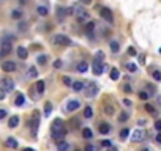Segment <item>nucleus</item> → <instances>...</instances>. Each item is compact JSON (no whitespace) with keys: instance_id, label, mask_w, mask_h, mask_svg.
Segmentation results:
<instances>
[{"instance_id":"f257e3e1","label":"nucleus","mask_w":161,"mask_h":151,"mask_svg":"<svg viewBox=\"0 0 161 151\" xmlns=\"http://www.w3.org/2000/svg\"><path fill=\"white\" fill-rule=\"evenodd\" d=\"M51 135L54 139L55 143H60V142H65V135H66V127H65V123H63L62 118H55L52 121V126H51Z\"/></svg>"},{"instance_id":"f03ea898","label":"nucleus","mask_w":161,"mask_h":151,"mask_svg":"<svg viewBox=\"0 0 161 151\" xmlns=\"http://www.w3.org/2000/svg\"><path fill=\"white\" fill-rule=\"evenodd\" d=\"M13 50V43L10 39V36H5V38L0 41V55H8L10 52Z\"/></svg>"},{"instance_id":"7ed1b4c3","label":"nucleus","mask_w":161,"mask_h":151,"mask_svg":"<svg viewBox=\"0 0 161 151\" xmlns=\"http://www.w3.org/2000/svg\"><path fill=\"white\" fill-rule=\"evenodd\" d=\"M40 112H33L32 113V116H30V120H29V127H30V131H32V135L35 137L36 135V129H38V126H40V115H38Z\"/></svg>"},{"instance_id":"20e7f679","label":"nucleus","mask_w":161,"mask_h":151,"mask_svg":"<svg viewBox=\"0 0 161 151\" xmlns=\"http://www.w3.org/2000/svg\"><path fill=\"white\" fill-rule=\"evenodd\" d=\"M14 82H13V79H10V77H2L0 79V88L5 90V93H10L14 90Z\"/></svg>"},{"instance_id":"39448f33","label":"nucleus","mask_w":161,"mask_h":151,"mask_svg":"<svg viewBox=\"0 0 161 151\" xmlns=\"http://www.w3.org/2000/svg\"><path fill=\"white\" fill-rule=\"evenodd\" d=\"M74 11H76L74 14H76V18H78L79 22H84V24H85V22H89L90 14L84 8H80V6H74Z\"/></svg>"},{"instance_id":"423d86ee","label":"nucleus","mask_w":161,"mask_h":151,"mask_svg":"<svg viewBox=\"0 0 161 151\" xmlns=\"http://www.w3.org/2000/svg\"><path fill=\"white\" fill-rule=\"evenodd\" d=\"M100 16L104 19L107 24H114V14L107 6H101V8H100Z\"/></svg>"},{"instance_id":"0eeeda50","label":"nucleus","mask_w":161,"mask_h":151,"mask_svg":"<svg viewBox=\"0 0 161 151\" xmlns=\"http://www.w3.org/2000/svg\"><path fill=\"white\" fill-rule=\"evenodd\" d=\"M98 85H96L95 82H90L89 85H87V90H85V96L87 98H95L96 95H98Z\"/></svg>"},{"instance_id":"6e6552de","label":"nucleus","mask_w":161,"mask_h":151,"mask_svg":"<svg viewBox=\"0 0 161 151\" xmlns=\"http://www.w3.org/2000/svg\"><path fill=\"white\" fill-rule=\"evenodd\" d=\"M54 43L59 46H71V39L68 38L66 35H55V38H54Z\"/></svg>"},{"instance_id":"1a4fd4ad","label":"nucleus","mask_w":161,"mask_h":151,"mask_svg":"<svg viewBox=\"0 0 161 151\" xmlns=\"http://www.w3.org/2000/svg\"><path fill=\"white\" fill-rule=\"evenodd\" d=\"M104 68H106V66L103 65L101 62H95V60H93V63H92V72L95 76H101L103 71H104Z\"/></svg>"},{"instance_id":"9d476101","label":"nucleus","mask_w":161,"mask_h":151,"mask_svg":"<svg viewBox=\"0 0 161 151\" xmlns=\"http://www.w3.org/2000/svg\"><path fill=\"white\" fill-rule=\"evenodd\" d=\"M145 131H142V129H136L134 132L131 134V140L133 142H142L144 139H145Z\"/></svg>"},{"instance_id":"9b49d317","label":"nucleus","mask_w":161,"mask_h":151,"mask_svg":"<svg viewBox=\"0 0 161 151\" xmlns=\"http://www.w3.org/2000/svg\"><path fill=\"white\" fill-rule=\"evenodd\" d=\"M79 107H80V102L78 99H70L68 102H66V110H68V112H76Z\"/></svg>"},{"instance_id":"f8f14e48","label":"nucleus","mask_w":161,"mask_h":151,"mask_svg":"<svg viewBox=\"0 0 161 151\" xmlns=\"http://www.w3.org/2000/svg\"><path fill=\"white\" fill-rule=\"evenodd\" d=\"M2 69H3V72H13V71H16V63L14 62H3L2 63Z\"/></svg>"},{"instance_id":"ddd939ff","label":"nucleus","mask_w":161,"mask_h":151,"mask_svg":"<svg viewBox=\"0 0 161 151\" xmlns=\"http://www.w3.org/2000/svg\"><path fill=\"white\" fill-rule=\"evenodd\" d=\"M98 131H100V134H103V135H106V134H109L111 132V125L109 123H100L98 125Z\"/></svg>"},{"instance_id":"4468645a","label":"nucleus","mask_w":161,"mask_h":151,"mask_svg":"<svg viewBox=\"0 0 161 151\" xmlns=\"http://www.w3.org/2000/svg\"><path fill=\"white\" fill-rule=\"evenodd\" d=\"M35 91L38 93V95H43L44 93V88H46V83H44V80H38V82L35 83Z\"/></svg>"},{"instance_id":"2eb2a0df","label":"nucleus","mask_w":161,"mask_h":151,"mask_svg":"<svg viewBox=\"0 0 161 151\" xmlns=\"http://www.w3.org/2000/svg\"><path fill=\"white\" fill-rule=\"evenodd\" d=\"M85 88V85H84V82H80V80H76V82H73L71 83V90L73 91H82V90Z\"/></svg>"},{"instance_id":"dca6fc26","label":"nucleus","mask_w":161,"mask_h":151,"mask_svg":"<svg viewBox=\"0 0 161 151\" xmlns=\"http://www.w3.org/2000/svg\"><path fill=\"white\" fill-rule=\"evenodd\" d=\"M103 112H104L106 115H114V113H115V107H114L112 104L106 102L104 106H103Z\"/></svg>"},{"instance_id":"f3484780","label":"nucleus","mask_w":161,"mask_h":151,"mask_svg":"<svg viewBox=\"0 0 161 151\" xmlns=\"http://www.w3.org/2000/svg\"><path fill=\"white\" fill-rule=\"evenodd\" d=\"M18 57L21 60H25L27 57H29V50H27L24 46H19V47H18Z\"/></svg>"},{"instance_id":"a211bd4d","label":"nucleus","mask_w":161,"mask_h":151,"mask_svg":"<svg viewBox=\"0 0 161 151\" xmlns=\"http://www.w3.org/2000/svg\"><path fill=\"white\" fill-rule=\"evenodd\" d=\"M5 145L8 146V148H18V140L14 139V137H8V139L5 140Z\"/></svg>"},{"instance_id":"6ab92c4d","label":"nucleus","mask_w":161,"mask_h":151,"mask_svg":"<svg viewBox=\"0 0 161 151\" xmlns=\"http://www.w3.org/2000/svg\"><path fill=\"white\" fill-rule=\"evenodd\" d=\"M65 16H66V8H62V6H59V8H57V21L62 22L63 19H65Z\"/></svg>"},{"instance_id":"aec40b11","label":"nucleus","mask_w":161,"mask_h":151,"mask_svg":"<svg viewBox=\"0 0 161 151\" xmlns=\"http://www.w3.org/2000/svg\"><path fill=\"white\" fill-rule=\"evenodd\" d=\"M24 102H25V96L22 95V93H18V96H16V99H14V104L18 107H22V106H24Z\"/></svg>"},{"instance_id":"412c9836","label":"nucleus","mask_w":161,"mask_h":151,"mask_svg":"<svg viewBox=\"0 0 161 151\" xmlns=\"http://www.w3.org/2000/svg\"><path fill=\"white\" fill-rule=\"evenodd\" d=\"M36 13H38L41 18H44V16H48V14H49V9L46 8V6L40 5V6H36Z\"/></svg>"},{"instance_id":"4be33fe9","label":"nucleus","mask_w":161,"mask_h":151,"mask_svg":"<svg viewBox=\"0 0 161 151\" xmlns=\"http://www.w3.org/2000/svg\"><path fill=\"white\" fill-rule=\"evenodd\" d=\"M27 76H29L30 79H36V77H38V71H36L35 66H30V68L27 69Z\"/></svg>"},{"instance_id":"5701e85b","label":"nucleus","mask_w":161,"mask_h":151,"mask_svg":"<svg viewBox=\"0 0 161 151\" xmlns=\"http://www.w3.org/2000/svg\"><path fill=\"white\" fill-rule=\"evenodd\" d=\"M8 126L10 127H11V129H13V127H18L19 126V116H11V118H10V121H8Z\"/></svg>"},{"instance_id":"b1692460","label":"nucleus","mask_w":161,"mask_h":151,"mask_svg":"<svg viewBox=\"0 0 161 151\" xmlns=\"http://www.w3.org/2000/svg\"><path fill=\"white\" fill-rule=\"evenodd\" d=\"M93 137V132H92V129H89V127H84L82 129V139H92Z\"/></svg>"},{"instance_id":"393cba45","label":"nucleus","mask_w":161,"mask_h":151,"mask_svg":"<svg viewBox=\"0 0 161 151\" xmlns=\"http://www.w3.org/2000/svg\"><path fill=\"white\" fill-rule=\"evenodd\" d=\"M109 47H111V50H112L114 53L120 52V44H119L117 41H111V43H109Z\"/></svg>"},{"instance_id":"a878e982","label":"nucleus","mask_w":161,"mask_h":151,"mask_svg":"<svg viewBox=\"0 0 161 151\" xmlns=\"http://www.w3.org/2000/svg\"><path fill=\"white\" fill-rule=\"evenodd\" d=\"M93 30H95V22H92V21L85 22V32H87V35H89V33H93Z\"/></svg>"},{"instance_id":"bb28decb","label":"nucleus","mask_w":161,"mask_h":151,"mask_svg":"<svg viewBox=\"0 0 161 151\" xmlns=\"http://www.w3.org/2000/svg\"><path fill=\"white\" fill-rule=\"evenodd\" d=\"M111 79H112V80H119V77H120V71H119V69H117V68H112V69H111Z\"/></svg>"},{"instance_id":"cd10ccee","label":"nucleus","mask_w":161,"mask_h":151,"mask_svg":"<svg viewBox=\"0 0 161 151\" xmlns=\"http://www.w3.org/2000/svg\"><path fill=\"white\" fill-rule=\"evenodd\" d=\"M57 150H59V151H68L70 150V143H66V142L57 143Z\"/></svg>"},{"instance_id":"c85d7f7f","label":"nucleus","mask_w":161,"mask_h":151,"mask_svg":"<svg viewBox=\"0 0 161 151\" xmlns=\"http://www.w3.org/2000/svg\"><path fill=\"white\" fill-rule=\"evenodd\" d=\"M128 120H130V113L128 112H122L119 115V121L120 123H125V121H128Z\"/></svg>"},{"instance_id":"c756f323","label":"nucleus","mask_w":161,"mask_h":151,"mask_svg":"<svg viewBox=\"0 0 161 151\" xmlns=\"http://www.w3.org/2000/svg\"><path fill=\"white\" fill-rule=\"evenodd\" d=\"M76 69H78L79 72H85L87 69H89V65H87L85 62H80L79 65H78V68H76Z\"/></svg>"},{"instance_id":"7c9ffc66","label":"nucleus","mask_w":161,"mask_h":151,"mask_svg":"<svg viewBox=\"0 0 161 151\" xmlns=\"http://www.w3.org/2000/svg\"><path fill=\"white\" fill-rule=\"evenodd\" d=\"M36 63L38 65H46L48 63V55H38L36 57Z\"/></svg>"},{"instance_id":"2f4dec72","label":"nucleus","mask_w":161,"mask_h":151,"mask_svg":"<svg viewBox=\"0 0 161 151\" xmlns=\"http://www.w3.org/2000/svg\"><path fill=\"white\" fill-rule=\"evenodd\" d=\"M84 116H85V118H92L93 116V110L90 106H87L85 109H84Z\"/></svg>"},{"instance_id":"473e14b6","label":"nucleus","mask_w":161,"mask_h":151,"mask_svg":"<svg viewBox=\"0 0 161 151\" xmlns=\"http://www.w3.org/2000/svg\"><path fill=\"white\" fill-rule=\"evenodd\" d=\"M128 137H130V129H128V127H125V129L120 131V139H122V140L128 139Z\"/></svg>"},{"instance_id":"72a5a7b5","label":"nucleus","mask_w":161,"mask_h":151,"mask_svg":"<svg viewBox=\"0 0 161 151\" xmlns=\"http://www.w3.org/2000/svg\"><path fill=\"white\" fill-rule=\"evenodd\" d=\"M11 18L13 19H21L22 18V11H21V9H14V11H11Z\"/></svg>"},{"instance_id":"f704fd0d","label":"nucleus","mask_w":161,"mask_h":151,"mask_svg":"<svg viewBox=\"0 0 161 151\" xmlns=\"http://www.w3.org/2000/svg\"><path fill=\"white\" fill-rule=\"evenodd\" d=\"M51 112H52V104L51 102H46V106H44V115L49 116V115H51Z\"/></svg>"},{"instance_id":"c9c22d12","label":"nucleus","mask_w":161,"mask_h":151,"mask_svg":"<svg viewBox=\"0 0 161 151\" xmlns=\"http://www.w3.org/2000/svg\"><path fill=\"white\" fill-rule=\"evenodd\" d=\"M144 109H145V110H147V112H149V113H152V115H155V113H156L155 107H153L152 104H145V106H144Z\"/></svg>"},{"instance_id":"e433bc0d","label":"nucleus","mask_w":161,"mask_h":151,"mask_svg":"<svg viewBox=\"0 0 161 151\" xmlns=\"http://www.w3.org/2000/svg\"><path fill=\"white\" fill-rule=\"evenodd\" d=\"M103 58H104V52L98 50V52L95 53V62H103Z\"/></svg>"},{"instance_id":"4c0bfd02","label":"nucleus","mask_w":161,"mask_h":151,"mask_svg":"<svg viewBox=\"0 0 161 151\" xmlns=\"http://www.w3.org/2000/svg\"><path fill=\"white\" fill-rule=\"evenodd\" d=\"M125 66H126V69H128L130 72H136L137 71V66L134 65V63H126Z\"/></svg>"},{"instance_id":"58836bf2","label":"nucleus","mask_w":161,"mask_h":151,"mask_svg":"<svg viewBox=\"0 0 161 151\" xmlns=\"http://www.w3.org/2000/svg\"><path fill=\"white\" fill-rule=\"evenodd\" d=\"M52 65H54V68H55V69H60V68H62V65H63V63H62V60H60V58H57L55 62L52 63Z\"/></svg>"},{"instance_id":"ea45409f","label":"nucleus","mask_w":161,"mask_h":151,"mask_svg":"<svg viewBox=\"0 0 161 151\" xmlns=\"http://www.w3.org/2000/svg\"><path fill=\"white\" fill-rule=\"evenodd\" d=\"M84 151H98V148H96L95 145H92V143H87V146H85Z\"/></svg>"},{"instance_id":"a19ab883","label":"nucleus","mask_w":161,"mask_h":151,"mask_svg":"<svg viewBox=\"0 0 161 151\" xmlns=\"http://www.w3.org/2000/svg\"><path fill=\"white\" fill-rule=\"evenodd\" d=\"M139 98L142 99V101H147V99H149V93H145V91H139Z\"/></svg>"},{"instance_id":"79ce46f5","label":"nucleus","mask_w":161,"mask_h":151,"mask_svg":"<svg viewBox=\"0 0 161 151\" xmlns=\"http://www.w3.org/2000/svg\"><path fill=\"white\" fill-rule=\"evenodd\" d=\"M122 88H123V91H125V93H131V91H133L131 85H128V83H125V85H123Z\"/></svg>"},{"instance_id":"37998d69","label":"nucleus","mask_w":161,"mask_h":151,"mask_svg":"<svg viewBox=\"0 0 161 151\" xmlns=\"http://www.w3.org/2000/svg\"><path fill=\"white\" fill-rule=\"evenodd\" d=\"M101 146H104V148H111V146H112V143H111V140H103V142H101Z\"/></svg>"},{"instance_id":"c03bdc74","label":"nucleus","mask_w":161,"mask_h":151,"mask_svg":"<svg viewBox=\"0 0 161 151\" xmlns=\"http://www.w3.org/2000/svg\"><path fill=\"white\" fill-rule=\"evenodd\" d=\"M152 76H153V79H155V80H161V72L160 71H153Z\"/></svg>"},{"instance_id":"a18cd8bd","label":"nucleus","mask_w":161,"mask_h":151,"mask_svg":"<svg viewBox=\"0 0 161 151\" xmlns=\"http://www.w3.org/2000/svg\"><path fill=\"white\" fill-rule=\"evenodd\" d=\"M128 55H131V57H134V55H137L136 49H134V47H128Z\"/></svg>"},{"instance_id":"49530a36","label":"nucleus","mask_w":161,"mask_h":151,"mask_svg":"<svg viewBox=\"0 0 161 151\" xmlns=\"http://www.w3.org/2000/svg\"><path fill=\"white\" fill-rule=\"evenodd\" d=\"M155 129L158 131V132H161V120H156L155 121Z\"/></svg>"},{"instance_id":"de8ad7c7","label":"nucleus","mask_w":161,"mask_h":151,"mask_svg":"<svg viewBox=\"0 0 161 151\" xmlns=\"http://www.w3.org/2000/svg\"><path fill=\"white\" fill-rule=\"evenodd\" d=\"M63 83H65V85H68V87H71V79H70V77H63Z\"/></svg>"},{"instance_id":"09e8293b","label":"nucleus","mask_w":161,"mask_h":151,"mask_svg":"<svg viewBox=\"0 0 161 151\" xmlns=\"http://www.w3.org/2000/svg\"><path fill=\"white\" fill-rule=\"evenodd\" d=\"M6 116V110L5 109H0V120H3Z\"/></svg>"},{"instance_id":"8fccbe9b","label":"nucleus","mask_w":161,"mask_h":151,"mask_svg":"<svg viewBox=\"0 0 161 151\" xmlns=\"http://www.w3.org/2000/svg\"><path fill=\"white\" fill-rule=\"evenodd\" d=\"M5 96H6L5 90H2V88H0V101H2V99H5Z\"/></svg>"},{"instance_id":"3c124183","label":"nucleus","mask_w":161,"mask_h":151,"mask_svg":"<svg viewBox=\"0 0 161 151\" xmlns=\"http://www.w3.org/2000/svg\"><path fill=\"white\" fill-rule=\"evenodd\" d=\"M122 102H123V104H125V106H126V107H130V106H131V101H130V99H123V101H122Z\"/></svg>"},{"instance_id":"603ef678","label":"nucleus","mask_w":161,"mask_h":151,"mask_svg":"<svg viewBox=\"0 0 161 151\" xmlns=\"http://www.w3.org/2000/svg\"><path fill=\"white\" fill-rule=\"evenodd\" d=\"M156 143H160V145H161V132H158V135H156Z\"/></svg>"},{"instance_id":"864d4df0","label":"nucleus","mask_w":161,"mask_h":151,"mask_svg":"<svg viewBox=\"0 0 161 151\" xmlns=\"http://www.w3.org/2000/svg\"><path fill=\"white\" fill-rule=\"evenodd\" d=\"M80 3H82V5H90L92 0H80Z\"/></svg>"},{"instance_id":"5fc2aeb1","label":"nucleus","mask_w":161,"mask_h":151,"mask_svg":"<svg viewBox=\"0 0 161 151\" xmlns=\"http://www.w3.org/2000/svg\"><path fill=\"white\" fill-rule=\"evenodd\" d=\"M147 88L150 90V93H155V87H153V85H147Z\"/></svg>"},{"instance_id":"6e6d98bb","label":"nucleus","mask_w":161,"mask_h":151,"mask_svg":"<svg viewBox=\"0 0 161 151\" xmlns=\"http://www.w3.org/2000/svg\"><path fill=\"white\" fill-rule=\"evenodd\" d=\"M22 151H35V150H33V148H24Z\"/></svg>"},{"instance_id":"4d7b16f0","label":"nucleus","mask_w":161,"mask_h":151,"mask_svg":"<svg viewBox=\"0 0 161 151\" xmlns=\"http://www.w3.org/2000/svg\"><path fill=\"white\" fill-rule=\"evenodd\" d=\"M107 151H117V148H109Z\"/></svg>"},{"instance_id":"13d9d810","label":"nucleus","mask_w":161,"mask_h":151,"mask_svg":"<svg viewBox=\"0 0 161 151\" xmlns=\"http://www.w3.org/2000/svg\"><path fill=\"white\" fill-rule=\"evenodd\" d=\"M158 104H160V107H161V96L158 98Z\"/></svg>"},{"instance_id":"bf43d9fd","label":"nucleus","mask_w":161,"mask_h":151,"mask_svg":"<svg viewBox=\"0 0 161 151\" xmlns=\"http://www.w3.org/2000/svg\"><path fill=\"white\" fill-rule=\"evenodd\" d=\"M141 151H149V148H142V150H141Z\"/></svg>"},{"instance_id":"052dcab7","label":"nucleus","mask_w":161,"mask_h":151,"mask_svg":"<svg viewBox=\"0 0 161 151\" xmlns=\"http://www.w3.org/2000/svg\"><path fill=\"white\" fill-rule=\"evenodd\" d=\"M160 53H161V49H160Z\"/></svg>"},{"instance_id":"680f3d73","label":"nucleus","mask_w":161,"mask_h":151,"mask_svg":"<svg viewBox=\"0 0 161 151\" xmlns=\"http://www.w3.org/2000/svg\"><path fill=\"white\" fill-rule=\"evenodd\" d=\"M76 151H79V150H76Z\"/></svg>"}]
</instances>
